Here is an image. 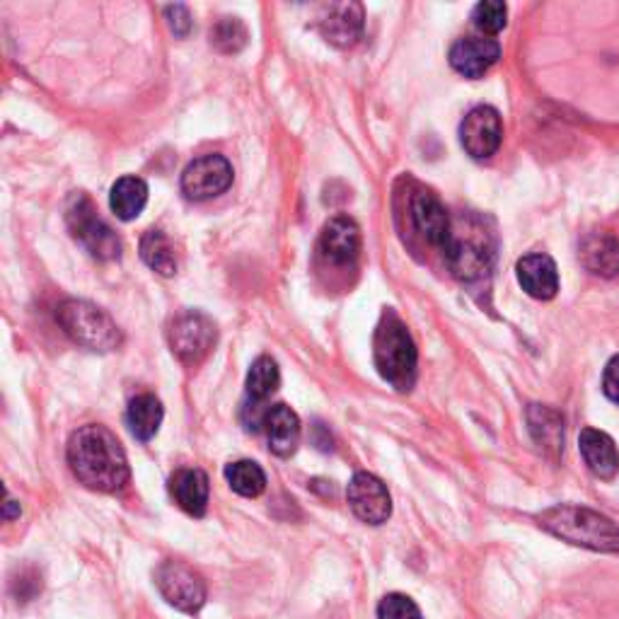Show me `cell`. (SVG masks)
Returning a JSON list of instances; mask_svg holds the SVG:
<instances>
[{"label": "cell", "mask_w": 619, "mask_h": 619, "mask_svg": "<svg viewBox=\"0 0 619 619\" xmlns=\"http://www.w3.org/2000/svg\"><path fill=\"white\" fill-rule=\"evenodd\" d=\"M68 465L88 489L115 493L131 477L129 460L115 433L105 426H83L68 441Z\"/></svg>", "instance_id": "1"}, {"label": "cell", "mask_w": 619, "mask_h": 619, "mask_svg": "<svg viewBox=\"0 0 619 619\" xmlns=\"http://www.w3.org/2000/svg\"><path fill=\"white\" fill-rule=\"evenodd\" d=\"M441 252L457 281L475 283L489 276L493 259H497V238L485 218L460 214L453 216L450 235Z\"/></svg>", "instance_id": "2"}, {"label": "cell", "mask_w": 619, "mask_h": 619, "mask_svg": "<svg viewBox=\"0 0 619 619\" xmlns=\"http://www.w3.org/2000/svg\"><path fill=\"white\" fill-rule=\"evenodd\" d=\"M537 520L554 537L576 547L619 554V528L598 511L584 509V506H554L537 515Z\"/></svg>", "instance_id": "3"}, {"label": "cell", "mask_w": 619, "mask_h": 619, "mask_svg": "<svg viewBox=\"0 0 619 619\" xmlns=\"http://www.w3.org/2000/svg\"><path fill=\"white\" fill-rule=\"evenodd\" d=\"M373 356L378 373L382 376V380L390 382L394 390L410 392L414 388L419 366L416 344L410 329H406L404 322L394 313H385L380 319L376 329Z\"/></svg>", "instance_id": "4"}, {"label": "cell", "mask_w": 619, "mask_h": 619, "mask_svg": "<svg viewBox=\"0 0 619 619\" xmlns=\"http://www.w3.org/2000/svg\"><path fill=\"white\" fill-rule=\"evenodd\" d=\"M58 325L68 337L90 351H115L121 346V332L102 307L88 301H66L58 305Z\"/></svg>", "instance_id": "5"}, {"label": "cell", "mask_w": 619, "mask_h": 619, "mask_svg": "<svg viewBox=\"0 0 619 619\" xmlns=\"http://www.w3.org/2000/svg\"><path fill=\"white\" fill-rule=\"evenodd\" d=\"M66 220L73 238H76L95 259L111 262V259L121 257V240L117 238V232L97 216L93 202L85 194L70 196Z\"/></svg>", "instance_id": "6"}, {"label": "cell", "mask_w": 619, "mask_h": 619, "mask_svg": "<svg viewBox=\"0 0 619 619\" xmlns=\"http://www.w3.org/2000/svg\"><path fill=\"white\" fill-rule=\"evenodd\" d=\"M167 339L172 354H175L182 363L196 366L214 349L216 325L208 315L189 310V313H182L170 322Z\"/></svg>", "instance_id": "7"}, {"label": "cell", "mask_w": 619, "mask_h": 619, "mask_svg": "<svg viewBox=\"0 0 619 619\" xmlns=\"http://www.w3.org/2000/svg\"><path fill=\"white\" fill-rule=\"evenodd\" d=\"M155 584L163 598L182 612H199L206 602V580L184 562H165L155 572Z\"/></svg>", "instance_id": "8"}, {"label": "cell", "mask_w": 619, "mask_h": 619, "mask_svg": "<svg viewBox=\"0 0 619 619\" xmlns=\"http://www.w3.org/2000/svg\"><path fill=\"white\" fill-rule=\"evenodd\" d=\"M232 184V165L222 155L208 153L196 158L182 175V192L192 202H208L228 192Z\"/></svg>", "instance_id": "9"}, {"label": "cell", "mask_w": 619, "mask_h": 619, "mask_svg": "<svg viewBox=\"0 0 619 619\" xmlns=\"http://www.w3.org/2000/svg\"><path fill=\"white\" fill-rule=\"evenodd\" d=\"M503 141V123L499 111L489 105H479L460 123V143L475 160H489L497 155Z\"/></svg>", "instance_id": "10"}, {"label": "cell", "mask_w": 619, "mask_h": 619, "mask_svg": "<svg viewBox=\"0 0 619 619\" xmlns=\"http://www.w3.org/2000/svg\"><path fill=\"white\" fill-rule=\"evenodd\" d=\"M346 499H349L351 511L356 518H361L368 525H382L388 523L392 513V499L388 487L382 485V479L370 473H356L346 489Z\"/></svg>", "instance_id": "11"}, {"label": "cell", "mask_w": 619, "mask_h": 619, "mask_svg": "<svg viewBox=\"0 0 619 619\" xmlns=\"http://www.w3.org/2000/svg\"><path fill=\"white\" fill-rule=\"evenodd\" d=\"M317 30L334 46L349 48L363 36V6L361 3H329L322 6Z\"/></svg>", "instance_id": "12"}, {"label": "cell", "mask_w": 619, "mask_h": 619, "mask_svg": "<svg viewBox=\"0 0 619 619\" xmlns=\"http://www.w3.org/2000/svg\"><path fill=\"white\" fill-rule=\"evenodd\" d=\"M410 210H412L414 228L421 232V238H424L428 245L438 247V250H443V245L450 235L453 216L445 210L438 196L431 189L416 187L410 199Z\"/></svg>", "instance_id": "13"}, {"label": "cell", "mask_w": 619, "mask_h": 619, "mask_svg": "<svg viewBox=\"0 0 619 619\" xmlns=\"http://www.w3.org/2000/svg\"><path fill=\"white\" fill-rule=\"evenodd\" d=\"M319 252L332 264H354L361 254V230L349 216H334L319 235Z\"/></svg>", "instance_id": "14"}, {"label": "cell", "mask_w": 619, "mask_h": 619, "mask_svg": "<svg viewBox=\"0 0 619 619\" xmlns=\"http://www.w3.org/2000/svg\"><path fill=\"white\" fill-rule=\"evenodd\" d=\"M501 56L499 42L487 36H467L450 48V66L465 78H481Z\"/></svg>", "instance_id": "15"}, {"label": "cell", "mask_w": 619, "mask_h": 619, "mask_svg": "<svg viewBox=\"0 0 619 619\" xmlns=\"http://www.w3.org/2000/svg\"><path fill=\"white\" fill-rule=\"evenodd\" d=\"M518 283L535 301H552L560 291V274L554 259L547 254H528L515 267Z\"/></svg>", "instance_id": "16"}, {"label": "cell", "mask_w": 619, "mask_h": 619, "mask_svg": "<svg viewBox=\"0 0 619 619\" xmlns=\"http://www.w3.org/2000/svg\"><path fill=\"white\" fill-rule=\"evenodd\" d=\"M578 448L588 469L598 479L612 481L619 475V450L615 441L605 431L598 428H584L578 438Z\"/></svg>", "instance_id": "17"}, {"label": "cell", "mask_w": 619, "mask_h": 619, "mask_svg": "<svg viewBox=\"0 0 619 619\" xmlns=\"http://www.w3.org/2000/svg\"><path fill=\"white\" fill-rule=\"evenodd\" d=\"M264 431H267L271 453H276L279 457H289L295 453V448H298L301 419L291 410V406H286V404L271 406L264 419Z\"/></svg>", "instance_id": "18"}, {"label": "cell", "mask_w": 619, "mask_h": 619, "mask_svg": "<svg viewBox=\"0 0 619 619\" xmlns=\"http://www.w3.org/2000/svg\"><path fill=\"white\" fill-rule=\"evenodd\" d=\"M170 493L184 513L202 518L208 509V477L204 469H180L170 477Z\"/></svg>", "instance_id": "19"}, {"label": "cell", "mask_w": 619, "mask_h": 619, "mask_svg": "<svg viewBox=\"0 0 619 619\" xmlns=\"http://www.w3.org/2000/svg\"><path fill=\"white\" fill-rule=\"evenodd\" d=\"M580 262L588 271L602 279L619 276V240L612 235L593 232L580 242Z\"/></svg>", "instance_id": "20"}, {"label": "cell", "mask_w": 619, "mask_h": 619, "mask_svg": "<svg viewBox=\"0 0 619 619\" xmlns=\"http://www.w3.org/2000/svg\"><path fill=\"white\" fill-rule=\"evenodd\" d=\"M528 426L532 438L550 457H556L564 450V419L550 406L530 404L528 406Z\"/></svg>", "instance_id": "21"}, {"label": "cell", "mask_w": 619, "mask_h": 619, "mask_svg": "<svg viewBox=\"0 0 619 619\" xmlns=\"http://www.w3.org/2000/svg\"><path fill=\"white\" fill-rule=\"evenodd\" d=\"M163 404L155 398V394H139V398L131 400L129 412H127V424L131 433L139 441H151L163 424Z\"/></svg>", "instance_id": "22"}, {"label": "cell", "mask_w": 619, "mask_h": 619, "mask_svg": "<svg viewBox=\"0 0 619 619\" xmlns=\"http://www.w3.org/2000/svg\"><path fill=\"white\" fill-rule=\"evenodd\" d=\"M148 204V187L141 177H121L109 194V206L121 220H133L141 216Z\"/></svg>", "instance_id": "23"}, {"label": "cell", "mask_w": 619, "mask_h": 619, "mask_svg": "<svg viewBox=\"0 0 619 619\" xmlns=\"http://www.w3.org/2000/svg\"><path fill=\"white\" fill-rule=\"evenodd\" d=\"M141 257L143 262L158 271L160 276H172L177 271L175 247L167 240L163 230H148L141 240Z\"/></svg>", "instance_id": "24"}, {"label": "cell", "mask_w": 619, "mask_h": 619, "mask_svg": "<svg viewBox=\"0 0 619 619\" xmlns=\"http://www.w3.org/2000/svg\"><path fill=\"white\" fill-rule=\"evenodd\" d=\"M281 385V370L274 358L262 356L252 363L250 373H247V398L254 402H264L271 398Z\"/></svg>", "instance_id": "25"}, {"label": "cell", "mask_w": 619, "mask_h": 619, "mask_svg": "<svg viewBox=\"0 0 619 619\" xmlns=\"http://www.w3.org/2000/svg\"><path fill=\"white\" fill-rule=\"evenodd\" d=\"M226 479L235 493H240V497H247V499H254L267 489L264 469L252 460L230 463L226 467Z\"/></svg>", "instance_id": "26"}, {"label": "cell", "mask_w": 619, "mask_h": 619, "mask_svg": "<svg viewBox=\"0 0 619 619\" xmlns=\"http://www.w3.org/2000/svg\"><path fill=\"white\" fill-rule=\"evenodd\" d=\"M210 44H214L222 54H238L247 44V30L238 18H222L216 22V28L210 30Z\"/></svg>", "instance_id": "27"}, {"label": "cell", "mask_w": 619, "mask_h": 619, "mask_svg": "<svg viewBox=\"0 0 619 619\" xmlns=\"http://www.w3.org/2000/svg\"><path fill=\"white\" fill-rule=\"evenodd\" d=\"M473 20L479 32L499 34L509 22V8H506V3H499V0H485V3L475 6Z\"/></svg>", "instance_id": "28"}, {"label": "cell", "mask_w": 619, "mask_h": 619, "mask_svg": "<svg viewBox=\"0 0 619 619\" xmlns=\"http://www.w3.org/2000/svg\"><path fill=\"white\" fill-rule=\"evenodd\" d=\"M378 619H424L419 605L402 593H390L378 605Z\"/></svg>", "instance_id": "29"}, {"label": "cell", "mask_w": 619, "mask_h": 619, "mask_svg": "<svg viewBox=\"0 0 619 619\" xmlns=\"http://www.w3.org/2000/svg\"><path fill=\"white\" fill-rule=\"evenodd\" d=\"M165 18H167L170 30L177 36H187L192 32V15H189L187 6H167Z\"/></svg>", "instance_id": "30"}, {"label": "cell", "mask_w": 619, "mask_h": 619, "mask_svg": "<svg viewBox=\"0 0 619 619\" xmlns=\"http://www.w3.org/2000/svg\"><path fill=\"white\" fill-rule=\"evenodd\" d=\"M602 390L615 404H619V356H615L608 363V368H605Z\"/></svg>", "instance_id": "31"}, {"label": "cell", "mask_w": 619, "mask_h": 619, "mask_svg": "<svg viewBox=\"0 0 619 619\" xmlns=\"http://www.w3.org/2000/svg\"><path fill=\"white\" fill-rule=\"evenodd\" d=\"M18 515H20V503H15V501L8 497L6 503H3V518L12 520V518H18Z\"/></svg>", "instance_id": "32"}]
</instances>
